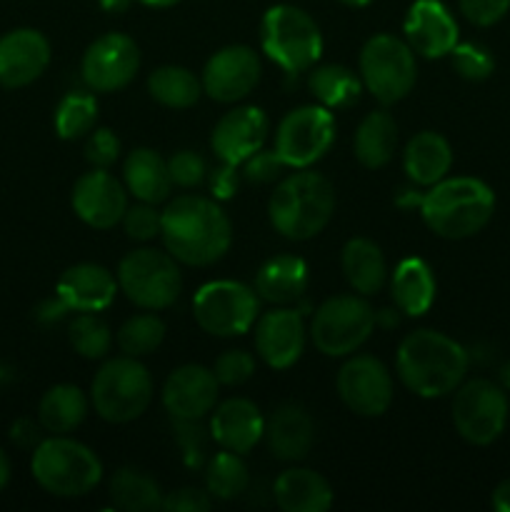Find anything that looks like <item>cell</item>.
Instances as JSON below:
<instances>
[{
    "label": "cell",
    "instance_id": "6da1fadb",
    "mask_svg": "<svg viewBox=\"0 0 510 512\" xmlns=\"http://www.w3.org/2000/svg\"><path fill=\"white\" fill-rule=\"evenodd\" d=\"M160 238L178 263L205 268L228 253L233 228L218 203L203 195H180L163 210Z\"/></svg>",
    "mask_w": 510,
    "mask_h": 512
},
{
    "label": "cell",
    "instance_id": "7a4b0ae2",
    "mask_svg": "<svg viewBox=\"0 0 510 512\" xmlns=\"http://www.w3.org/2000/svg\"><path fill=\"white\" fill-rule=\"evenodd\" d=\"M398 378L420 398H443L458 390L468 373V353L438 330H415L405 335L395 358Z\"/></svg>",
    "mask_w": 510,
    "mask_h": 512
},
{
    "label": "cell",
    "instance_id": "3957f363",
    "mask_svg": "<svg viewBox=\"0 0 510 512\" xmlns=\"http://www.w3.org/2000/svg\"><path fill=\"white\" fill-rule=\"evenodd\" d=\"M493 213V190L478 178H443L420 198L425 225L445 240H463L480 233Z\"/></svg>",
    "mask_w": 510,
    "mask_h": 512
},
{
    "label": "cell",
    "instance_id": "277c9868",
    "mask_svg": "<svg viewBox=\"0 0 510 512\" xmlns=\"http://www.w3.org/2000/svg\"><path fill=\"white\" fill-rule=\"evenodd\" d=\"M335 213V190L320 173L298 170L278 183L270 195L273 228L288 240H308L323 233Z\"/></svg>",
    "mask_w": 510,
    "mask_h": 512
},
{
    "label": "cell",
    "instance_id": "5b68a950",
    "mask_svg": "<svg viewBox=\"0 0 510 512\" xmlns=\"http://www.w3.org/2000/svg\"><path fill=\"white\" fill-rule=\"evenodd\" d=\"M30 470L40 488L58 498L88 495L103 478V463L98 455L88 445L63 438V435L43 440L35 448Z\"/></svg>",
    "mask_w": 510,
    "mask_h": 512
},
{
    "label": "cell",
    "instance_id": "8992f818",
    "mask_svg": "<svg viewBox=\"0 0 510 512\" xmlns=\"http://www.w3.org/2000/svg\"><path fill=\"white\" fill-rule=\"evenodd\" d=\"M95 413L108 423H130L148 410L153 400V378L138 358L108 360L95 373L90 388Z\"/></svg>",
    "mask_w": 510,
    "mask_h": 512
},
{
    "label": "cell",
    "instance_id": "52a82bcc",
    "mask_svg": "<svg viewBox=\"0 0 510 512\" xmlns=\"http://www.w3.org/2000/svg\"><path fill=\"white\" fill-rule=\"evenodd\" d=\"M263 50L288 73H303L318 63L323 35L315 20L295 5H275L265 13L260 28Z\"/></svg>",
    "mask_w": 510,
    "mask_h": 512
},
{
    "label": "cell",
    "instance_id": "ba28073f",
    "mask_svg": "<svg viewBox=\"0 0 510 512\" xmlns=\"http://www.w3.org/2000/svg\"><path fill=\"white\" fill-rule=\"evenodd\" d=\"M418 78L413 48L395 35H375L360 50V80L383 105L403 100Z\"/></svg>",
    "mask_w": 510,
    "mask_h": 512
},
{
    "label": "cell",
    "instance_id": "9c48e42d",
    "mask_svg": "<svg viewBox=\"0 0 510 512\" xmlns=\"http://www.w3.org/2000/svg\"><path fill=\"white\" fill-rule=\"evenodd\" d=\"M118 285L130 303L143 310H163L178 300L183 278L170 253L140 248L125 255L118 265Z\"/></svg>",
    "mask_w": 510,
    "mask_h": 512
},
{
    "label": "cell",
    "instance_id": "30bf717a",
    "mask_svg": "<svg viewBox=\"0 0 510 512\" xmlns=\"http://www.w3.org/2000/svg\"><path fill=\"white\" fill-rule=\"evenodd\" d=\"M375 328V310L360 295H335L325 300L310 323L313 345L328 358L353 355Z\"/></svg>",
    "mask_w": 510,
    "mask_h": 512
},
{
    "label": "cell",
    "instance_id": "8fae6325",
    "mask_svg": "<svg viewBox=\"0 0 510 512\" xmlns=\"http://www.w3.org/2000/svg\"><path fill=\"white\" fill-rule=\"evenodd\" d=\"M193 315L195 323L215 338L243 335L258 318V295L235 280H215L198 290Z\"/></svg>",
    "mask_w": 510,
    "mask_h": 512
},
{
    "label": "cell",
    "instance_id": "7c38bea8",
    "mask_svg": "<svg viewBox=\"0 0 510 512\" xmlns=\"http://www.w3.org/2000/svg\"><path fill=\"white\" fill-rule=\"evenodd\" d=\"M508 395L490 380L460 383L453 398V425L473 445H490L508 425Z\"/></svg>",
    "mask_w": 510,
    "mask_h": 512
},
{
    "label": "cell",
    "instance_id": "4fadbf2b",
    "mask_svg": "<svg viewBox=\"0 0 510 512\" xmlns=\"http://www.w3.org/2000/svg\"><path fill=\"white\" fill-rule=\"evenodd\" d=\"M335 140L333 113L323 105H305L290 110L278 125L275 153L288 168L303 170L318 163Z\"/></svg>",
    "mask_w": 510,
    "mask_h": 512
},
{
    "label": "cell",
    "instance_id": "5bb4252c",
    "mask_svg": "<svg viewBox=\"0 0 510 512\" xmlns=\"http://www.w3.org/2000/svg\"><path fill=\"white\" fill-rule=\"evenodd\" d=\"M140 68V50L133 38L123 33L100 35L88 45L80 63L85 85L95 93H115L130 85Z\"/></svg>",
    "mask_w": 510,
    "mask_h": 512
},
{
    "label": "cell",
    "instance_id": "9a60e30c",
    "mask_svg": "<svg viewBox=\"0 0 510 512\" xmlns=\"http://www.w3.org/2000/svg\"><path fill=\"white\" fill-rule=\"evenodd\" d=\"M338 395L348 410L363 418H378L393 403V378L373 355H355L340 368Z\"/></svg>",
    "mask_w": 510,
    "mask_h": 512
},
{
    "label": "cell",
    "instance_id": "2e32d148",
    "mask_svg": "<svg viewBox=\"0 0 510 512\" xmlns=\"http://www.w3.org/2000/svg\"><path fill=\"white\" fill-rule=\"evenodd\" d=\"M260 80V58L248 45L218 50L203 68V93L218 103H238L253 93Z\"/></svg>",
    "mask_w": 510,
    "mask_h": 512
},
{
    "label": "cell",
    "instance_id": "e0dca14e",
    "mask_svg": "<svg viewBox=\"0 0 510 512\" xmlns=\"http://www.w3.org/2000/svg\"><path fill=\"white\" fill-rule=\"evenodd\" d=\"M73 210L85 225L110 230L123 220L128 210V193L123 183L105 168H93L80 175L73 188Z\"/></svg>",
    "mask_w": 510,
    "mask_h": 512
},
{
    "label": "cell",
    "instance_id": "ac0fdd59",
    "mask_svg": "<svg viewBox=\"0 0 510 512\" xmlns=\"http://www.w3.org/2000/svg\"><path fill=\"white\" fill-rule=\"evenodd\" d=\"M218 378L203 365L173 370L163 385V405L175 420H203L218 403Z\"/></svg>",
    "mask_w": 510,
    "mask_h": 512
},
{
    "label": "cell",
    "instance_id": "d6986e66",
    "mask_svg": "<svg viewBox=\"0 0 510 512\" xmlns=\"http://www.w3.org/2000/svg\"><path fill=\"white\" fill-rule=\"evenodd\" d=\"M50 63V45L33 28L10 30L0 38V85L25 88L45 73Z\"/></svg>",
    "mask_w": 510,
    "mask_h": 512
},
{
    "label": "cell",
    "instance_id": "ffe728a7",
    "mask_svg": "<svg viewBox=\"0 0 510 512\" xmlns=\"http://www.w3.org/2000/svg\"><path fill=\"white\" fill-rule=\"evenodd\" d=\"M405 40L423 58H443L458 45V23L440 0H415L405 15Z\"/></svg>",
    "mask_w": 510,
    "mask_h": 512
},
{
    "label": "cell",
    "instance_id": "44dd1931",
    "mask_svg": "<svg viewBox=\"0 0 510 512\" xmlns=\"http://www.w3.org/2000/svg\"><path fill=\"white\" fill-rule=\"evenodd\" d=\"M305 348L303 315L295 310H270L255 325V350L265 365L285 370L295 365Z\"/></svg>",
    "mask_w": 510,
    "mask_h": 512
},
{
    "label": "cell",
    "instance_id": "7402d4cb",
    "mask_svg": "<svg viewBox=\"0 0 510 512\" xmlns=\"http://www.w3.org/2000/svg\"><path fill=\"white\" fill-rule=\"evenodd\" d=\"M265 138H268V118H265V113L260 108H253V105H245V108L230 110L218 120L210 143H213L215 155L223 163L238 168L240 163H245L250 155L263 148Z\"/></svg>",
    "mask_w": 510,
    "mask_h": 512
},
{
    "label": "cell",
    "instance_id": "603a6c76",
    "mask_svg": "<svg viewBox=\"0 0 510 512\" xmlns=\"http://www.w3.org/2000/svg\"><path fill=\"white\" fill-rule=\"evenodd\" d=\"M118 290V280L103 265L80 263L65 270L58 280V300L75 313H100Z\"/></svg>",
    "mask_w": 510,
    "mask_h": 512
},
{
    "label": "cell",
    "instance_id": "cb8c5ba5",
    "mask_svg": "<svg viewBox=\"0 0 510 512\" xmlns=\"http://www.w3.org/2000/svg\"><path fill=\"white\" fill-rule=\"evenodd\" d=\"M263 438L275 458L285 460V463H298V460L308 458V453L313 450L315 423L308 410L300 405H280L265 420Z\"/></svg>",
    "mask_w": 510,
    "mask_h": 512
},
{
    "label": "cell",
    "instance_id": "d4e9b609",
    "mask_svg": "<svg viewBox=\"0 0 510 512\" xmlns=\"http://www.w3.org/2000/svg\"><path fill=\"white\" fill-rule=\"evenodd\" d=\"M265 418L258 405L245 398H230L213 413L210 435L215 443L230 453L245 455L263 440Z\"/></svg>",
    "mask_w": 510,
    "mask_h": 512
},
{
    "label": "cell",
    "instance_id": "484cf974",
    "mask_svg": "<svg viewBox=\"0 0 510 512\" xmlns=\"http://www.w3.org/2000/svg\"><path fill=\"white\" fill-rule=\"evenodd\" d=\"M275 503L283 512H325L333 505V488L315 470L290 468L275 480Z\"/></svg>",
    "mask_w": 510,
    "mask_h": 512
},
{
    "label": "cell",
    "instance_id": "4316f807",
    "mask_svg": "<svg viewBox=\"0 0 510 512\" xmlns=\"http://www.w3.org/2000/svg\"><path fill=\"white\" fill-rule=\"evenodd\" d=\"M403 165L405 173L415 185L430 188V185L440 183L450 173L453 150H450V143L443 135L433 133V130H423L405 145Z\"/></svg>",
    "mask_w": 510,
    "mask_h": 512
},
{
    "label": "cell",
    "instance_id": "83f0119b",
    "mask_svg": "<svg viewBox=\"0 0 510 512\" xmlns=\"http://www.w3.org/2000/svg\"><path fill=\"white\" fill-rule=\"evenodd\" d=\"M123 178L128 193H133L140 203L158 205L168 200L170 190H173L168 160H163L150 148H138L125 158Z\"/></svg>",
    "mask_w": 510,
    "mask_h": 512
},
{
    "label": "cell",
    "instance_id": "f1b7e54d",
    "mask_svg": "<svg viewBox=\"0 0 510 512\" xmlns=\"http://www.w3.org/2000/svg\"><path fill=\"white\" fill-rule=\"evenodd\" d=\"M308 288V265L295 255H278L268 260L255 275V293L265 303H295Z\"/></svg>",
    "mask_w": 510,
    "mask_h": 512
},
{
    "label": "cell",
    "instance_id": "f546056e",
    "mask_svg": "<svg viewBox=\"0 0 510 512\" xmlns=\"http://www.w3.org/2000/svg\"><path fill=\"white\" fill-rule=\"evenodd\" d=\"M353 145L355 158L363 168H385L393 160L395 148H398V123L385 110L368 113L360 120Z\"/></svg>",
    "mask_w": 510,
    "mask_h": 512
},
{
    "label": "cell",
    "instance_id": "4dcf8cb0",
    "mask_svg": "<svg viewBox=\"0 0 510 512\" xmlns=\"http://www.w3.org/2000/svg\"><path fill=\"white\" fill-rule=\"evenodd\" d=\"M345 280L350 283V288L360 295H373L378 293L385 285L388 278V265H385L383 250L368 238H353L345 243L343 258Z\"/></svg>",
    "mask_w": 510,
    "mask_h": 512
},
{
    "label": "cell",
    "instance_id": "1f68e13d",
    "mask_svg": "<svg viewBox=\"0 0 510 512\" xmlns=\"http://www.w3.org/2000/svg\"><path fill=\"white\" fill-rule=\"evenodd\" d=\"M390 288H393V300L400 313L418 318V315L428 313L435 300L433 270L420 258L403 260L395 268Z\"/></svg>",
    "mask_w": 510,
    "mask_h": 512
},
{
    "label": "cell",
    "instance_id": "d6a6232c",
    "mask_svg": "<svg viewBox=\"0 0 510 512\" xmlns=\"http://www.w3.org/2000/svg\"><path fill=\"white\" fill-rule=\"evenodd\" d=\"M88 415V398L75 385H55L43 395L38 405V418L48 433L65 435L78 428Z\"/></svg>",
    "mask_w": 510,
    "mask_h": 512
},
{
    "label": "cell",
    "instance_id": "836d02e7",
    "mask_svg": "<svg viewBox=\"0 0 510 512\" xmlns=\"http://www.w3.org/2000/svg\"><path fill=\"white\" fill-rule=\"evenodd\" d=\"M110 500L115 508L128 512H153L163 508L160 485L148 473L135 468H120L110 480Z\"/></svg>",
    "mask_w": 510,
    "mask_h": 512
},
{
    "label": "cell",
    "instance_id": "e575fe53",
    "mask_svg": "<svg viewBox=\"0 0 510 512\" xmlns=\"http://www.w3.org/2000/svg\"><path fill=\"white\" fill-rule=\"evenodd\" d=\"M148 90L153 100H158L165 108L185 110L193 108L203 95V83L190 73L188 68L180 65H163V68L153 70L148 78Z\"/></svg>",
    "mask_w": 510,
    "mask_h": 512
},
{
    "label": "cell",
    "instance_id": "d590c367",
    "mask_svg": "<svg viewBox=\"0 0 510 512\" xmlns=\"http://www.w3.org/2000/svg\"><path fill=\"white\" fill-rule=\"evenodd\" d=\"M308 85L320 105L328 110L350 108L358 103L360 90H363V80L345 65H323V68L313 70Z\"/></svg>",
    "mask_w": 510,
    "mask_h": 512
},
{
    "label": "cell",
    "instance_id": "8d00e7d4",
    "mask_svg": "<svg viewBox=\"0 0 510 512\" xmlns=\"http://www.w3.org/2000/svg\"><path fill=\"white\" fill-rule=\"evenodd\" d=\"M248 483V465L243 463L238 453H230V450H223L215 458H210L208 468H205V488H208L210 498L233 500L245 493Z\"/></svg>",
    "mask_w": 510,
    "mask_h": 512
},
{
    "label": "cell",
    "instance_id": "74e56055",
    "mask_svg": "<svg viewBox=\"0 0 510 512\" xmlns=\"http://www.w3.org/2000/svg\"><path fill=\"white\" fill-rule=\"evenodd\" d=\"M165 338V325L158 315L140 313L125 320L123 328L118 330V345L123 355L130 358H145V355L155 353Z\"/></svg>",
    "mask_w": 510,
    "mask_h": 512
},
{
    "label": "cell",
    "instance_id": "f35d334b",
    "mask_svg": "<svg viewBox=\"0 0 510 512\" xmlns=\"http://www.w3.org/2000/svg\"><path fill=\"white\" fill-rule=\"evenodd\" d=\"M98 118V103L90 93H70L55 110V130L63 140L83 138L93 130Z\"/></svg>",
    "mask_w": 510,
    "mask_h": 512
},
{
    "label": "cell",
    "instance_id": "ab89813d",
    "mask_svg": "<svg viewBox=\"0 0 510 512\" xmlns=\"http://www.w3.org/2000/svg\"><path fill=\"white\" fill-rule=\"evenodd\" d=\"M68 338L70 345L75 348V353L83 355V358L88 360L105 358V355L110 353V345H113L110 328L95 313H80L78 318L70 323Z\"/></svg>",
    "mask_w": 510,
    "mask_h": 512
},
{
    "label": "cell",
    "instance_id": "60d3db41",
    "mask_svg": "<svg viewBox=\"0 0 510 512\" xmlns=\"http://www.w3.org/2000/svg\"><path fill=\"white\" fill-rule=\"evenodd\" d=\"M453 55V68L460 78L465 80H485L490 78L495 68V60L490 55L488 48L478 43H463V45H455L450 50Z\"/></svg>",
    "mask_w": 510,
    "mask_h": 512
},
{
    "label": "cell",
    "instance_id": "b9f144b4",
    "mask_svg": "<svg viewBox=\"0 0 510 512\" xmlns=\"http://www.w3.org/2000/svg\"><path fill=\"white\" fill-rule=\"evenodd\" d=\"M120 223L125 225V233H128V238L140 240V243H148V240L158 238L160 235L163 213H158V210H155V205L140 203V205H133V208L125 210V215Z\"/></svg>",
    "mask_w": 510,
    "mask_h": 512
},
{
    "label": "cell",
    "instance_id": "7bdbcfd3",
    "mask_svg": "<svg viewBox=\"0 0 510 512\" xmlns=\"http://www.w3.org/2000/svg\"><path fill=\"white\" fill-rule=\"evenodd\" d=\"M215 378L220 385H243L245 380L253 378L255 358L245 350H225L213 368Z\"/></svg>",
    "mask_w": 510,
    "mask_h": 512
},
{
    "label": "cell",
    "instance_id": "ee69618b",
    "mask_svg": "<svg viewBox=\"0 0 510 512\" xmlns=\"http://www.w3.org/2000/svg\"><path fill=\"white\" fill-rule=\"evenodd\" d=\"M168 173L173 185L195 188V185H200L205 180L208 168H205V160L198 153H193V150H180V153H175L168 160Z\"/></svg>",
    "mask_w": 510,
    "mask_h": 512
},
{
    "label": "cell",
    "instance_id": "f6af8a7d",
    "mask_svg": "<svg viewBox=\"0 0 510 512\" xmlns=\"http://www.w3.org/2000/svg\"><path fill=\"white\" fill-rule=\"evenodd\" d=\"M118 155H120V140L115 138L113 130L108 128L90 130L88 140H85V160H88L93 168L108 170L110 165L118 160Z\"/></svg>",
    "mask_w": 510,
    "mask_h": 512
},
{
    "label": "cell",
    "instance_id": "bcb514c9",
    "mask_svg": "<svg viewBox=\"0 0 510 512\" xmlns=\"http://www.w3.org/2000/svg\"><path fill=\"white\" fill-rule=\"evenodd\" d=\"M245 180L248 183H258V185H265V183H273V180L280 178V173H283L288 165L280 160V155L275 153V150H263L260 148L258 153L250 155L248 160H245Z\"/></svg>",
    "mask_w": 510,
    "mask_h": 512
},
{
    "label": "cell",
    "instance_id": "7dc6e473",
    "mask_svg": "<svg viewBox=\"0 0 510 512\" xmlns=\"http://www.w3.org/2000/svg\"><path fill=\"white\" fill-rule=\"evenodd\" d=\"M458 3L460 13L473 25H480V28L495 25L510 10V0H458Z\"/></svg>",
    "mask_w": 510,
    "mask_h": 512
},
{
    "label": "cell",
    "instance_id": "c3c4849f",
    "mask_svg": "<svg viewBox=\"0 0 510 512\" xmlns=\"http://www.w3.org/2000/svg\"><path fill=\"white\" fill-rule=\"evenodd\" d=\"M178 423V445L183 448L185 460L190 465H198L205 453V430L200 428V420H175Z\"/></svg>",
    "mask_w": 510,
    "mask_h": 512
},
{
    "label": "cell",
    "instance_id": "681fc988",
    "mask_svg": "<svg viewBox=\"0 0 510 512\" xmlns=\"http://www.w3.org/2000/svg\"><path fill=\"white\" fill-rule=\"evenodd\" d=\"M163 510L168 512H205L210 510V493L198 488L173 490L163 498Z\"/></svg>",
    "mask_w": 510,
    "mask_h": 512
},
{
    "label": "cell",
    "instance_id": "f907efd6",
    "mask_svg": "<svg viewBox=\"0 0 510 512\" xmlns=\"http://www.w3.org/2000/svg\"><path fill=\"white\" fill-rule=\"evenodd\" d=\"M210 190H213L215 198H230L238 190V170H235V165L223 163V168L213 170L210 173Z\"/></svg>",
    "mask_w": 510,
    "mask_h": 512
},
{
    "label": "cell",
    "instance_id": "816d5d0a",
    "mask_svg": "<svg viewBox=\"0 0 510 512\" xmlns=\"http://www.w3.org/2000/svg\"><path fill=\"white\" fill-rule=\"evenodd\" d=\"M493 508L498 512H510V480L500 483L493 493Z\"/></svg>",
    "mask_w": 510,
    "mask_h": 512
},
{
    "label": "cell",
    "instance_id": "f5cc1de1",
    "mask_svg": "<svg viewBox=\"0 0 510 512\" xmlns=\"http://www.w3.org/2000/svg\"><path fill=\"white\" fill-rule=\"evenodd\" d=\"M100 5H103V10H108V13H123L130 5V0H100Z\"/></svg>",
    "mask_w": 510,
    "mask_h": 512
},
{
    "label": "cell",
    "instance_id": "db71d44e",
    "mask_svg": "<svg viewBox=\"0 0 510 512\" xmlns=\"http://www.w3.org/2000/svg\"><path fill=\"white\" fill-rule=\"evenodd\" d=\"M8 478H10V463H8V458H5L3 450H0V490L5 488Z\"/></svg>",
    "mask_w": 510,
    "mask_h": 512
},
{
    "label": "cell",
    "instance_id": "11a10c76",
    "mask_svg": "<svg viewBox=\"0 0 510 512\" xmlns=\"http://www.w3.org/2000/svg\"><path fill=\"white\" fill-rule=\"evenodd\" d=\"M143 5H148V8H170V5L180 3V0H140Z\"/></svg>",
    "mask_w": 510,
    "mask_h": 512
},
{
    "label": "cell",
    "instance_id": "9f6ffc18",
    "mask_svg": "<svg viewBox=\"0 0 510 512\" xmlns=\"http://www.w3.org/2000/svg\"><path fill=\"white\" fill-rule=\"evenodd\" d=\"M340 3L350 5V8H363V5H370L373 0H340Z\"/></svg>",
    "mask_w": 510,
    "mask_h": 512
}]
</instances>
